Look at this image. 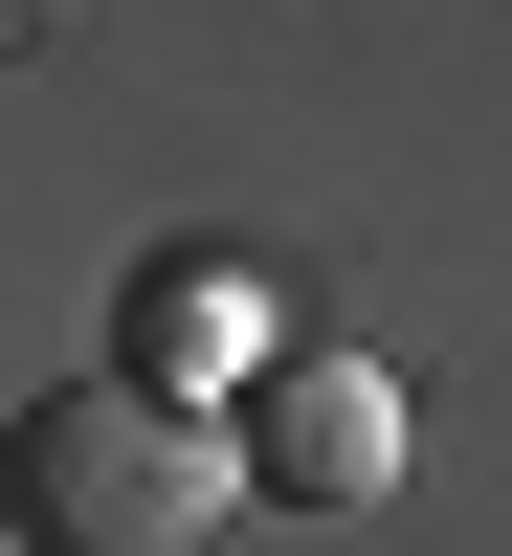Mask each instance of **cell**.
I'll list each match as a JSON object with an SVG mask.
<instances>
[{
	"label": "cell",
	"instance_id": "7a4b0ae2",
	"mask_svg": "<svg viewBox=\"0 0 512 556\" xmlns=\"http://www.w3.org/2000/svg\"><path fill=\"white\" fill-rule=\"evenodd\" d=\"M112 379H134V401H178V424H246V401L290 379L267 267H246V245H157V267L112 290Z\"/></svg>",
	"mask_w": 512,
	"mask_h": 556
},
{
	"label": "cell",
	"instance_id": "6da1fadb",
	"mask_svg": "<svg viewBox=\"0 0 512 556\" xmlns=\"http://www.w3.org/2000/svg\"><path fill=\"white\" fill-rule=\"evenodd\" d=\"M223 513H246L223 424L134 401L112 356H89V379H45L23 424H0V534H23V556H201Z\"/></svg>",
	"mask_w": 512,
	"mask_h": 556
},
{
	"label": "cell",
	"instance_id": "3957f363",
	"mask_svg": "<svg viewBox=\"0 0 512 556\" xmlns=\"http://www.w3.org/2000/svg\"><path fill=\"white\" fill-rule=\"evenodd\" d=\"M223 468H246L267 513H357V490L401 468V379H379V356H290V379L223 424Z\"/></svg>",
	"mask_w": 512,
	"mask_h": 556
}]
</instances>
